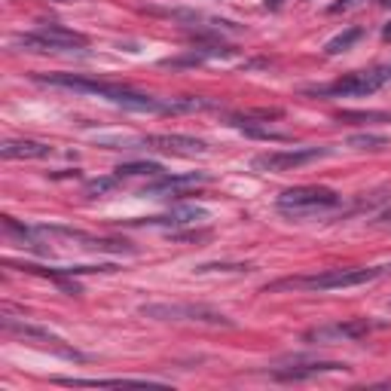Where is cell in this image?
<instances>
[{
  "mask_svg": "<svg viewBox=\"0 0 391 391\" xmlns=\"http://www.w3.org/2000/svg\"><path fill=\"white\" fill-rule=\"evenodd\" d=\"M391 272V266H352V269H327L318 275H296L269 284L266 291H339V287L370 284Z\"/></svg>",
  "mask_w": 391,
  "mask_h": 391,
  "instance_id": "1",
  "label": "cell"
},
{
  "mask_svg": "<svg viewBox=\"0 0 391 391\" xmlns=\"http://www.w3.org/2000/svg\"><path fill=\"white\" fill-rule=\"evenodd\" d=\"M385 83H391V68H373V70H358V74L339 77L331 86H315L306 92L318 98H364L379 92Z\"/></svg>",
  "mask_w": 391,
  "mask_h": 391,
  "instance_id": "2",
  "label": "cell"
},
{
  "mask_svg": "<svg viewBox=\"0 0 391 391\" xmlns=\"http://www.w3.org/2000/svg\"><path fill=\"white\" fill-rule=\"evenodd\" d=\"M13 46H22L28 53H68V49H83L86 37L61 25H40L31 34H16Z\"/></svg>",
  "mask_w": 391,
  "mask_h": 391,
  "instance_id": "3",
  "label": "cell"
},
{
  "mask_svg": "<svg viewBox=\"0 0 391 391\" xmlns=\"http://www.w3.org/2000/svg\"><path fill=\"white\" fill-rule=\"evenodd\" d=\"M141 315L156 318V321H196V324L232 327V321L223 312L211 306H196V303H150V306H141Z\"/></svg>",
  "mask_w": 391,
  "mask_h": 391,
  "instance_id": "4",
  "label": "cell"
},
{
  "mask_svg": "<svg viewBox=\"0 0 391 391\" xmlns=\"http://www.w3.org/2000/svg\"><path fill=\"white\" fill-rule=\"evenodd\" d=\"M339 196L327 187H294L279 196V208L284 214H312L324 208H336Z\"/></svg>",
  "mask_w": 391,
  "mask_h": 391,
  "instance_id": "5",
  "label": "cell"
},
{
  "mask_svg": "<svg viewBox=\"0 0 391 391\" xmlns=\"http://www.w3.org/2000/svg\"><path fill=\"white\" fill-rule=\"evenodd\" d=\"M331 147H294V150H272V153H260L254 156L251 166L257 171H294V168H303L315 159H324L331 156Z\"/></svg>",
  "mask_w": 391,
  "mask_h": 391,
  "instance_id": "6",
  "label": "cell"
},
{
  "mask_svg": "<svg viewBox=\"0 0 391 391\" xmlns=\"http://www.w3.org/2000/svg\"><path fill=\"white\" fill-rule=\"evenodd\" d=\"M4 331L6 333H13V336H22V339H37L40 346H46V348H53L55 355L61 358H70V361H86V355L83 352H77L74 346H68L61 336L55 333H49L43 331V327H34V324H22V321H16V318H4Z\"/></svg>",
  "mask_w": 391,
  "mask_h": 391,
  "instance_id": "7",
  "label": "cell"
},
{
  "mask_svg": "<svg viewBox=\"0 0 391 391\" xmlns=\"http://www.w3.org/2000/svg\"><path fill=\"white\" fill-rule=\"evenodd\" d=\"M382 327V321H370V318H352L346 324H333V327H318V331L306 333V343H324V339H361L367 333H373Z\"/></svg>",
  "mask_w": 391,
  "mask_h": 391,
  "instance_id": "8",
  "label": "cell"
},
{
  "mask_svg": "<svg viewBox=\"0 0 391 391\" xmlns=\"http://www.w3.org/2000/svg\"><path fill=\"white\" fill-rule=\"evenodd\" d=\"M43 86H61V89H74V92H89V95H101L110 98V92L119 83H105V80H89V77H77V74H40L34 77Z\"/></svg>",
  "mask_w": 391,
  "mask_h": 391,
  "instance_id": "9",
  "label": "cell"
},
{
  "mask_svg": "<svg viewBox=\"0 0 391 391\" xmlns=\"http://www.w3.org/2000/svg\"><path fill=\"white\" fill-rule=\"evenodd\" d=\"M138 144L150 150H162V153H178V156H193V153L208 150V144L202 138H190V135H147Z\"/></svg>",
  "mask_w": 391,
  "mask_h": 391,
  "instance_id": "10",
  "label": "cell"
},
{
  "mask_svg": "<svg viewBox=\"0 0 391 391\" xmlns=\"http://www.w3.org/2000/svg\"><path fill=\"white\" fill-rule=\"evenodd\" d=\"M208 220V211L196 208V205H181V208H171L168 214H156V218H138L129 220L132 226H187V223H199Z\"/></svg>",
  "mask_w": 391,
  "mask_h": 391,
  "instance_id": "11",
  "label": "cell"
},
{
  "mask_svg": "<svg viewBox=\"0 0 391 391\" xmlns=\"http://www.w3.org/2000/svg\"><path fill=\"white\" fill-rule=\"evenodd\" d=\"M208 181V174L202 171H193V174H178V178H168V174H159L156 183H150V187H144V196H178L187 187H196V183H205Z\"/></svg>",
  "mask_w": 391,
  "mask_h": 391,
  "instance_id": "12",
  "label": "cell"
},
{
  "mask_svg": "<svg viewBox=\"0 0 391 391\" xmlns=\"http://www.w3.org/2000/svg\"><path fill=\"white\" fill-rule=\"evenodd\" d=\"M336 370H346V364H339V361H309V364L279 367V370H272V376L282 379V382H300V379L318 376V373H336Z\"/></svg>",
  "mask_w": 391,
  "mask_h": 391,
  "instance_id": "13",
  "label": "cell"
},
{
  "mask_svg": "<svg viewBox=\"0 0 391 391\" xmlns=\"http://www.w3.org/2000/svg\"><path fill=\"white\" fill-rule=\"evenodd\" d=\"M0 153H4V159H46L53 156V147L28 138H13V141H4Z\"/></svg>",
  "mask_w": 391,
  "mask_h": 391,
  "instance_id": "14",
  "label": "cell"
},
{
  "mask_svg": "<svg viewBox=\"0 0 391 391\" xmlns=\"http://www.w3.org/2000/svg\"><path fill=\"white\" fill-rule=\"evenodd\" d=\"M230 126H235L239 132H245L248 138H260V141H291V135H287V132H275V129L266 126V122H254L251 113H235V117H230Z\"/></svg>",
  "mask_w": 391,
  "mask_h": 391,
  "instance_id": "15",
  "label": "cell"
},
{
  "mask_svg": "<svg viewBox=\"0 0 391 391\" xmlns=\"http://www.w3.org/2000/svg\"><path fill=\"white\" fill-rule=\"evenodd\" d=\"M58 385H74V388H122V385H138V388H159L162 382L150 379H77V376H58Z\"/></svg>",
  "mask_w": 391,
  "mask_h": 391,
  "instance_id": "16",
  "label": "cell"
},
{
  "mask_svg": "<svg viewBox=\"0 0 391 391\" xmlns=\"http://www.w3.org/2000/svg\"><path fill=\"white\" fill-rule=\"evenodd\" d=\"M226 55H232V49H226V46H205V49H193V53L183 55V58H171V61H166V65H199V61L226 58Z\"/></svg>",
  "mask_w": 391,
  "mask_h": 391,
  "instance_id": "17",
  "label": "cell"
},
{
  "mask_svg": "<svg viewBox=\"0 0 391 391\" xmlns=\"http://www.w3.org/2000/svg\"><path fill=\"white\" fill-rule=\"evenodd\" d=\"M117 174L119 178H159L166 171L159 162H122V166H117Z\"/></svg>",
  "mask_w": 391,
  "mask_h": 391,
  "instance_id": "18",
  "label": "cell"
},
{
  "mask_svg": "<svg viewBox=\"0 0 391 391\" xmlns=\"http://www.w3.org/2000/svg\"><path fill=\"white\" fill-rule=\"evenodd\" d=\"M361 37H364L361 28H346L343 34H336L333 40H327V43H324V53H327V55H339V53H346V49H352Z\"/></svg>",
  "mask_w": 391,
  "mask_h": 391,
  "instance_id": "19",
  "label": "cell"
},
{
  "mask_svg": "<svg viewBox=\"0 0 391 391\" xmlns=\"http://www.w3.org/2000/svg\"><path fill=\"white\" fill-rule=\"evenodd\" d=\"M119 181H122L119 174H110V178L89 181V183H86V196H92V199H95V196H105V193H110V190H117V183H119Z\"/></svg>",
  "mask_w": 391,
  "mask_h": 391,
  "instance_id": "20",
  "label": "cell"
},
{
  "mask_svg": "<svg viewBox=\"0 0 391 391\" xmlns=\"http://www.w3.org/2000/svg\"><path fill=\"white\" fill-rule=\"evenodd\" d=\"M385 138H379V135H352L348 138V147H358V150H379V147H385Z\"/></svg>",
  "mask_w": 391,
  "mask_h": 391,
  "instance_id": "21",
  "label": "cell"
},
{
  "mask_svg": "<svg viewBox=\"0 0 391 391\" xmlns=\"http://www.w3.org/2000/svg\"><path fill=\"white\" fill-rule=\"evenodd\" d=\"M248 272L251 266L248 263H205V266H199V272Z\"/></svg>",
  "mask_w": 391,
  "mask_h": 391,
  "instance_id": "22",
  "label": "cell"
},
{
  "mask_svg": "<svg viewBox=\"0 0 391 391\" xmlns=\"http://www.w3.org/2000/svg\"><path fill=\"white\" fill-rule=\"evenodd\" d=\"M266 6H269V9H279V6H282V0H266Z\"/></svg>",
  "mask_w": 391,
  "mask_h": 391,
  "instance_id": "23",
  "label": "cell"
},
{
  "mask_svg": "<svg viewBox=\"0 0 391 391\" xmlns=\"http://www.w3.org/2000/svg\"><path fill=\"white\" fill-rule=\"evenodd\" d=\"M382 37H385V40H391V22L385 25V31H382Z\"/></svg>",
  "mask_w": 391,
  "mask_h": 391,
  "instance_id": "24",
  "label": "cell"
},
{
  "mask_svg": "<svg viewBox=\"0 0 391 391\" xmlns=\"http://www.w3.org/2000/svg\"><path fill=\"white\" fill-rule=\"evenodd\" d=\"M382 4H385V6H391V0H382Z\"/></svg>",
  "mask_w": 391,
  "mask_h": 391,
  "instance_id": "25",
  "label": "cell"
},
{
  "mask_svg": "<svg viewBox=\"0 0 391 391\" xmlns=\"http://www.w3.org/2000/svg\"><path fill=\"white\" fill-rule=\"evenodd\" d=\"M58 4H70V0H58Z\"/></svg>",
  "mask_w": 391,
  "mask_h": 391,
  "instance_id": "26",
  "label": "cell"
}]
</instances>
